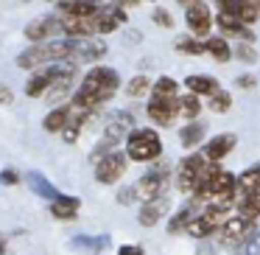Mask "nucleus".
<instances>
[{
	"label": "nucleus",
	"instance_id": "f257e3e1",
	"mask_svg": "<svg viewBox=\"0 0 260 255\" xmlns=\"http://www.w3.org/2000/svg\"><path fill=\"white\" fill-rule=\"evenodd\" d=\"M120 87V76L118 70L107 68V65H95V68L87 70V76L81 79V87L73 96V109H84V112H92L98 104L109 101V98L118 93Z\"/></svg>",
	"mask_w": 260,
	"mask_h": 255
},
{
	"label": "nucleus",
	"instance_id": "f03ea898",
	"mask_svg": "<svg viewBox=\"0 0 260 255\" xmlns=\"http://www.w3.org/2000/svg\"><path fill=\"white\" fill-rule=\"evenodd\" d=\"M68 51H70V40L31 42V45L17 56V68H23V70H37V68H42V65L68 62Z\"/></svg>",
	"mask_w": 260,
	"mask_h": 255
},
{
	"label": "nucleus",
	"instance_id": "7ed1b4c3",
	"mask_svg": "<svg viewBox=\"0 0 260 255\" xmlns=\"http://www.w3.org/2000/svg\"><path fill=\"white\" fill-rule=\"evenodd\" d=\"M162 157V140L154 129H132L126 135V160L154 163Z\"/></svg>",
	"mask_w": 260,
	"mask_h": 255
},
{
	"label": "nucleus",
	"instance_id": "20e7f679",
	"mask_svg": "<svg viewBox=\"0 0 260 255\" xmlns=\"http://www.w3.org/2000/svg\"><path fill=\"white\" fill-rule=\"evenodd\" d=\"M168 182H171V165L165 160H154V165L140 177V182L135 188L143 199H154V196H165Z\"/></svg>",
	"mask_w": 260,
	"mask_h": 255
},
{
	"label": "nucleus",
	"instance_id": "39448f33",
	"mask_svg": "<svg viewBox=\"0 0 260 255\" xmlns=\"http://www.w3.org/2000/svg\"><path fill=\"white\" fill-rule=\"evenodd\" d=\"M123 174H126V154L118 152V149L109 152V154H104L101 160H95V180L104 182V185L118 182Z\"/></svg>",
	"mask_w": 260,
	"mask_h": 255
},
{
	"label": "nucleus",
	"instance_id": "423d86ee",
	"mask_svg": "<svg viewBox=\"0 0 260 255\" xmlns=\"http://www.w3.org/2000/svg\"><path fill=\"white\" fill-rule=\"evenodd\" d=\"M221 14L241 20L243 25H254L260 20V0H215Z\"/></svg>",
	"mask_w": 260,
	"mask_h": 255
},
{
	"label": "nucleus",
	"instance_id": "0eeeda50",
	"mask_svg": "<svg viewBox=\"0 0 260 255\" xmlns=\"http://www.w3.org/2000/svg\"><path fill=\"white\" fill-rule=\"evenodd\" d=\"M254 233V221H243V219H226L218 227V244L232 247V244H246L249 236Z\"/></svg>",
	"mask_w": 260,
	"mask_h": 255
},
{
	"label": "nucleus",
	"instance_id": "6e6552de",
	"mask_svg": "<svg viewBox=\"0 0 260 255\" xmlns=\"http://www.w3.org/2000/svg\"><path fill=\"white\" fill-rule=\"evenodd\" d=\"M185 23H187V29H190L193 37L210 34V29H213V14H210L207 3H202V0H193V3H187Z\"/></svg>",
	"mask_w": 260,
	"mask_h": 255
},
{
	"label": "nucleus",
	"instance_id": "1a4fd4ad",
	"mask_svg": "<svg viewBox=\"0 0 260 255\" xmlns=\"http://www.w3.org/2000/svg\"><path fill=\"white\" fill-rule=\"evenodd\" d=\"M107 53V45L104 42H81V40H70V51H68V62L70 65H90L98 62V59Z\"/></svg>",
	"mask_w": 260,
	"mask_h": 255
},
{
	"label": "nucleus",
	"instance_id": "9d476101",
	"mask_svg": "<svg viewBox=\"0 0 260 255\" xmlns=\"http://www.w3.org/2000/svg\"><path fill=\"white\" fill-rule=\"evenodd\" d=\"M179 115V107H176V98H165V96H151L148 101V118L159 126H171Z\"/></svg>",
	"mask_w": 260,
	"mask_h": 255
},
{
	"label": "nucleus",
	"instance_id": "9b49d317",
	"mask_svg": "<svg viewBox=\"0 0 260 255\" xmlns=\"http://www.w3.org/2000/svg\"><path fill=\"white\" fill-rule=\"evenodd\" d=\"M73 79H76V65L59 62V70H56V76H53V81H51V87H48L45 96L51 98V101L64 98L70 93V87H73Z\"/></svg>",
	"mask_w": 260,
	"mask_h": 255
},
{
	"label": "nucleus",
	"instance_id": "f8f14e48",
	"mask_svg": "<svg viewBox=\"0 0 260 255\" xmlns=\"http://www.w3.org/2000/svg\"><path fill=\"white\" fill-rule=\"evenodd\" d=\"M92 20H95V34H112L126 23V12L120 6H101L92 14Z\"/></svg>",
	"mask_w": 260,
	"mask_h": 255
},
{
	"label": "nucleus",
	"instance_id": "ddd939ff",
	"mask_svg": "<svg viewBox=\"0 0 260 255\" xmlns=\"http://www.w3.org/2000/svg\"><path fill=\"white\" fill-rule=\"evenodd\" d=\"M59 70V62L56 65H42V68H37V73H31V79L25 81V96L28 98H40L48 93V87H51L53 76H56Z\"/></svg>",
	"mask_w": 260,
	"mask_h": 255
},
{
	"label": "nucleus",
	"instance_id": "4468645a",
	"mask_svg": "<svg viewBox=\"0 0 260 255\" xmlns=\"http://www.w3.org/2000/svg\"><path fill=\"white\" fill-rule=\"evenodd\" d=\"M171 210V199L168 193L165 196H154V199H146L140 205V224L143 227H154L157 221H162V216Z\"/></svg>",
	"mask_w": 260,
	"mask_h": 255
},
{
	"label": "nucleus",
	"instance_id": "2eb2a0df",
	"mask_svg": "<svg viewBox=\"0 0 260 255\" xmlns=\"http://www.w3.org/2000/svg\"><path fill=\"white\" fill-rule=\"evenodd\" d=\"M59 17H37L31 25H25V40L28 42H45L53 40V34H59Z\"/></svg>",
	"mask_w": 260,
	"mask_h": 255
},
{
	"label": "nucleus",
	"instance_id": "dca6fc26",
	"mask_svg": "<svg viewBox=\"0 0 260 255\" xmlns=\"http://www.w3.org/2000/svg\"><path fill=\"white\" fill-rule=\"evenodd\" d=\"M257 191H260V163H254V165H249L241 177H235V205L241 202V199L257 193Z\"/></svg>",
	"mask_w": 260,
	"mask_h": 255
},
{
	"label": "nucleus",
	"instance_id": "f3484780",
	"mask_svg": "<svg viewBox=\"0 0 260 255\" xmlns=\"http://www.w3.org/2000/svg\"><path fill=\"white\" fill-rule=\"evenodd\" d=\"M235 135H230V132H224V135H215L213 140L204 146V152H202V157L207 160V163H218V160H224L226 154L235 149Z\"/></svg>",
	"mask_w": 260,
	"mask_h": 255
},
{
	"label": "nucleus",
	"instance_id": "a211bd4d",
	"mask_svg": "<svg viewBox=\"0 0 260 255\" xmlns=\"http://www.w3.org/2000/svg\"><path fill=\"white\" fill-rule=\"evenodd\" d=\"M59 29H62L68 37L84 40V37L95 34V20L92 17H59Z\"/></svg>",
	"mask_w": 260,
	"mask_h": 255
},
{
	"label": "nucleus",
	"instance_id": "6ab92c4d",
	"mask_svg": "<svg viewBox=\"0 0 260 255\" xmlns=\"http://www.w3.org/2000/svg\"><path fill=\"white\" fill-rule=\"evenodd\" d=\"M109 244H112L109 236H73L70 238V247L76 252H84V255H101Z\"/></svg>",
	"mask_w": 260,
	"mask_h": 255
},
{
	"label": "nucleus",
	"instance_id": "aec40b11",
	"mask_svg": "<svg viewBox=\"0 0 260 255\" xmlns=\"http://www.w3.org/2000/svg\"><path fill=\"white\" fill-rule=\"evenodd\" d=\"M213 23H218V29L224 31L226 37H238V40H243V42H254V34L249 31V25H243L241 20L230 17V14H221L218 12V17H215Z\"/></svg>",
	"mask_w": 260,
	"mask_h": 255
},
{
	"label": "nucleus",
	"instance_id": "412c9836",
	"mask_svg": "<svg viewBox=\"0 0 260 255\" xmlns=\"http://www.w3.org/2000/svg\"><path fill=\"white\" fill-rule=\"evenodd\" d=\"M79 208H81V199L79 196H59V199H53V202H51V213L56 216L59 221L76 219Z\"/></svg>",
	"mask_w": 260,
	"mask_h": 255
},
{
	"label": "nucleus",
	"instance_id": "4be33fe9",
	"mask_svg": "<svg viewBox=\"0 0 260 255\" xmlns=\"http://www.w3.org/2000/svg\"><path fill=\"white\" fill-rule=\"evenodd\" d=\"M62 17H92L101 6H92V3H84V0H56Z\"/></svg>",
	"mask_w": 260,
	"mask_h": 255
},
{
	"label": "nucleus",
	"instance_id": "5701e85b",
	"mask_svg": "<svg viewBox=\"0 0 260 255\" xmlns=\"http://www.w3.org/2000/svg\"><path fill=\"white\" fill-rule=\"evenodd\" d=\"M185 87L193 93V96H213L215 90H221L218 81L213 79V76H202V73H193L185 79Z\"/></svg>",
	"mask_w": 260,
	"mask_h": 255
},
{
	"label": "nucleus",
	"instance_id": "b1692460",
	"mask_svg": "<svg viewBox=\"0 0 260 255\" xmlns=\"http://www.w3.org/2000/svg\"><path fill=\"white\" fill-rule=\"evenodd\" d=\"M215 230H218V224H215L207 213H196L190 221H187V227H185V233L193 236V238H207L210 233H215Z\"/></svg>",
	"mask_w": 260,
	"mask_h": 255
},
{
	"label": "nucleus",
	"instance_id": "393cba45",
	"mask_svg": "<svg viewBox=\"0 0 260 255\" xmlns=\"http://www.w3.org/2000/svg\"><path fill=\"white\" fill-rule=\"evenodd\" d=\"M28 185H31V191H34V193H40L42 199H51V202L62 196V193L53 188V182H48V177H42L40 171H31V174H28Z\"/></svg>",
	"mask_w": 260,
	"mask_h": 255
},
{
	"label": "nucleus",
	"instance_id": "a878e982",
	"mask_svg": "<svg viewBox=\"0 0 260 255\" xmlns=\"http://www.w3.org/2000/svg\"><path fill=\"white\" fill-rule=\"evenodd\" d=\"M204 53H210V56L215 59V62H230L232 59V48H230V42L224 40V37H210L207 42H204Z\"/></svg>",
	"mask_w": 260,
	"mask_h": 255
},
{
	"label": "nucleus",
	"instance_id": "bb28decb",
	"mask_svg": "<svg viewBox=\"0 0 260 255\" xmlns=\"http://www.w3.org/2000/svg\"><path fill=\"white\" fill-rule=\"evenodd\" d=\"M70 109L73 107H56V109H51V112L42 118V129L45 132H62L64 129V124H68V118H70Z\"/></svg>",
	"mask_w": 260,
	"mask_h": 255
},
{
	"label": "nucleus",
	"instance_id": "cd10ccee",
	"mask_svg": "<svg viewBox=\"0 0 260 255\" xmlns=\"http://www.w3.org/2000/svg\"><path fill=\"white\" fill-rule=\"evenodd\" d=\"M202 140H204V124H199V121H190V124L179 132V143L185 149H196Z\"/></svg>",
	"mask_w": 260,
	"mask_h": 255
},
{
	"label": "nucleus",
	"instance_id": "c85d7f7f",
	"mask_svg": "<svg viewBox=\"0 0 260 255\" xmlns=\"http://www.w3.org/2000/svg\"><path fill=\"white\" fill-rule=\"evenodd\" d=\"M257 216H260V191L238 202V219H243V221H257Z\"/></svg>",
	"mask_w": 260,
	"mask_h": 255
},
{
	"label": "nucleus",
	"instance_id": "c756f323",
	"mask_svg": "<svg viewBox=\"0 0 260 255\" xmlns=\"http://www.w3.org/2000/svg\"><path fill=\"white\" fill-rule=\"evenodd\" d=\"M176 107H179V115H185V118H190V121H196L199 112H202V101H199V96H193V93L176 96Z\"/></svg>",
	"mask_w": 260,
	"mask_h": 255
},
{
	"label": "nucleus",
	"instance_id": "7c9ffc66",
	"mask_svg": "<svg viewBox=\"0 0 260 255\" xmlns=\"http://www.w3.org/2000/svg\"><path fill=\"white\" fill-rule=\"evenodd\" d=\"M174 48L179 53H187V56H202L204 53V42H199L196 37H179L174 42Z\"/></svg>",
	"mask_w": 260,
	"mask_h": 255
},
{
	"label": "nucleus",
	"instance_id": "2f4dec72",
	"mask_svg": "<svg viewBox=\"0 0 260 255\" xmlns=\"http://www.w3.org/2000/svg\"><path fill=\"white\" fill-rule=\"evenodd\" d=\"M154 96H165V98H176V90H179V84H176L171 76H159L157 81L151 84Z\"/></svg>",
	"mask_w": 260,
	"mask_h": 255
},
{
	"label": "nucleus",
	"instance_id": "473e14b6",
	"mask_svg": "<svg viewBox=\"0 0 260 255\" xmlns=\"http://www.w3.org/2000/svg\"><path fill=\"white\" fill-rule=\"evenodd\" d=\"M193 216H196V210H193V205H185V208L179 210V213L174 216V219H171V224H168V233H182L187 227V221L193 219Z\"/></svg>",
	"mask_w": 260,
	"mask_h": 255
},
{
	"label": "nucleus",
	"instance_id": "72a5a7b5",
	"mask_svg": "<svg viewBox=\"0 0 260 255\" xmlns=\"http://www.w3.org/2000/svg\"><path fill=\"white\" fill-rule=\"evenodd\" d=\"M151 90V81L146 79V76H135V79L126 84V96H132V98H140V96H146V93Z\"/></svg>",
	"mask_w": 260,
	"mask_h": 255
},
{
	"label": "nucleus",
	"instance_id": "f704fd0d",
	"mask_svg": "<svg viewBox=\"0 0 260 255\" xmlns=\"http://www.w3.org/2000/svg\"><path fill=\"white\" fill-rule=\"evenodd\" d=\"M230 107H232V96L226 90H215L213 96H210V109H213V112H226Z\"/></svg>",
	"mask_w": 260,
	"mask_h": 255
},
{
	"label": "nucleus",
	"instance_id": "c9c22d12",
	"mask_svg": "<svg viewBox=\"0 0 260 255\" xmlns=\"http://www.w3.org/2000/svg\"><path fill=\"white\" fill-rule=\"evenodd\" d=\"M232 53H235L241 62H246V65H254V62H257V48H254L252 42H238V48H235Z\"/></svg>",
	"mask_w": 260,
	"mask_h": 255
},
{
	"label": "nucleus",
	"instance_id": "e433bc0d",
	"mask_svg": "<svg viewBox=\"0 0 260 255\" xmlns=\"http://www.w3.org/2000/svg\"><path fill=\"white\" fill-rule=\"evenodd\" d=\"M243 255H260V230H254L249 236L246 247H243Z\"/></svg>",
	"mask_w": 260,
	"mask_h": 255
},
{
	"label": "nucleus",
	"instance_id": "4c0bfd02",
	"mask_svg": "<svg viewBox=\"0 0 260 255\" xmlns=\"http://www.w3.org/2000/svg\"><path fill=\"white\" fill-rule=\"evenodd\" d=\"M137 196H140V193H137V188L129 185V188H123V191L118 193V202L120 205H132V202H137Z\"/></svg>",
	"mask_w": 260,
	"mask_h": 255
},
{
	"label": "nucleus",
	"instance_id": "58836bf2",
	"mask_svg": "<svg viewBox=\"0 0 260 255\" xmlns=\"http://www.w3.org/2000/svg\"><path fill=\"white\" fill-rule=\"evenodd\" d=\"M154 23H157L159 29H171L174 20H171V14L165 12V9H154Z\"/></svg>",
	"mask_w": 260,
	"mask_h": 255
},
{
	"label": "nucleus",
	"instance_id": "ea45409f",
	"mask_svg": "<svg viewBox=\"0 0 260 255\" xmlns=\"http://www.w3.org/2000/svg\"><path fill=\"white\" fill-rule=\"evenodd\" d=\"M235 84L241 87V90H252V87H257V79L249 76V73H243V76H238V79H235Z\"/></svg>",
	"mask_w": 260,
	"mask_h": 255
},
{
	"label": "nucleus",
	"instance_id": "a19ab883",
	"mask_svg": "<svg viewBox=\"0 0 260 255\" xmlns=\"http://www.w3.org/2000/svg\"><path fill=\"white\" fill-rule=\"evenodd\" d=\"M0 182H3V185H17V182H20V177H17V171L3 168V171H0Z\"/></svg>",
	"mask_w": 260,
	"mask_h": 255
},
{
	"label": "nucleus",
	"instance_id": "79ce46f5",
	"mask_svg": "<svg viewBox=\"0 0 260 255\" xmlns=\"http://www.w3.org/2000/svg\"><path fill=\"white\" fill-rule=\"evenodd\" d=\"M118 255H143V247H137V244H123V247L118 249Z\"/></svg>",
	"mask_w": 260,
	"mask_h": 255
},
{
	"label": "nucleus",
	"instance_id": "37998d69",
	"mask_svg": "<svg viewBox=\"0 0 260 255\" xmlns=\"http://www.w3.org/2000/svg\"><path fill=\"white\" fill-rule=\"evenodd\" d=\"M12 101H14L12 90H9L6 84H0V104H12Z\"/></svg>",
	"mask_w": 260,
	"mask_h": 255
},
{
	"label": "nucleus",
	"instance_id": "c03bdc74",
	"mask_svg": "<svg viewBox=\"0 0 260 255\" xmlns=\"http://www.w3.org/2000/svg\"><path fill=\"white\" fill-rule=\"evenodd\" d=\"M137 0H115V6H135Z\"/></svg>",
	"mask_w": 260,
	"mask_h": 255
},
{
	"label": "nucleus",
	"instance_id": "a18cd8bd",
	"mask_svg": "<svg viewBox=\"0 0 260 255\" xmlns=\"http://www.w3.org/2000/svg\"><path fill=\"white\" fill-rule=\"evenodd\" d=\"M84 3H92V6H101V3H98V0H84Z\"/></svg>",
	"mask_w": 260,
	"mask_h": 255
},
{
	"label": "nucleus",
	"instance_id": "49530a36",
	"mask_svg": "<svg viewBox=\"0 0 260 255\" xmlns=\"http://www.w3.org/2000/svg\"><path fill=\"white\" fill-rule=\"evenodd\" d=\"M176 3H185V6H187V3H193V0H176Z\"/></svg>",
	"mask_w": 260,
	"mask_h": 255
},
{
	"label": "nucleus",
	"instance_id": "de8ad7c7",
	"mask_svg": "<svg viewBox=\"0 0 260 255\" xmlns=\"http://www.w3.org/2000/svg\"><path fill=\"white\" fill-rule=\"evenodd\" d=\"M20 3H28V0H20Z\"/></svg>",
	"mask_w": 260,
	"mask_h": 255
},
{
	"label": "nucleus",
	"instance_id": "09e8293b",
	"mask_svg": "<svg viewBox=\"0 0 260 255\" xmlns=\"http://www.w3.org/2000/svg\"><path fill=\"white\" fill-rule=\"evenodd\" d=\"M51 3H56V0H51Z\"/></svg>",
	"mask_w": 260,
	"mask_h": 255
}]
</instances>
